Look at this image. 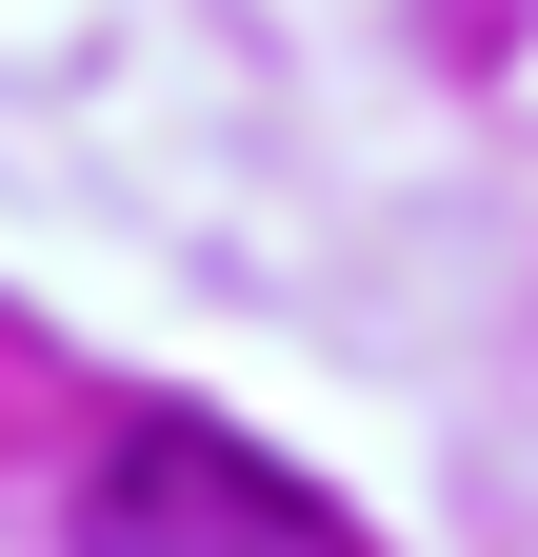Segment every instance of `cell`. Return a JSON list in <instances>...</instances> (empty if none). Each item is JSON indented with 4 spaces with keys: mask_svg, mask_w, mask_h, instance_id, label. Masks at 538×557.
<instances>
[{
    "mask_svg": "<svg viewBox=\"0 0 538 557\" xmlns=\"http://www.w3.org/2000/svg\"><path fill=\"white\" fill-rule=\"evenodd\" d=\"M81 557H359V518L220 418H120L81 458Z\"/></svg>",
    "mask_w": 538,
    "mask_h": 557,
    "instance_id": "1",
    "label": "cell"
}]
</instances>
